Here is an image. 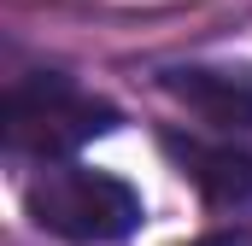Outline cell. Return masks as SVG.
Listing matches in <instances>:
<instances>
[{
    "label": "cell",
    "instance_id": "obj_1",
    "mask_svg": "<svg viewBox=\"0 0 252 246\" xmlns=\"http://www.w3.org/2000/svg\"><path fill=\"white\" fill-rule=\"evenodd\" d=\"M118 123V112L94 94H82L70 76H24L6 88V112H0V135L12 153H30V158H64L76 147H88L94 135H106Z\"/></svg>",
    "mask_w": 252,
    "mask_h": 246
},
{
    "label": "cell",
    "instance_id": "obj_3",
    "mask_svg": "<svg viewBox=\"0 0 252 246\" xmlns=\"http://www.w3.org/2000/svg\"><path fill=\"white\" fill-rule=\"evenodd\" d=\"M164 88L217 129H252V70L188 64V70H164Z\"/></svg>",
    "mask_w": 252,
    "mask_h": 246
},
{
    "label": "cell",
    "instance_id": "obj_5",
    "mask_svg": "<svg viewBox=\"0 0 252 246\" xmlns=\"http://www.w3.org/2000/svg\"><path fill=\"white\" fill-rule=\"evenodd\" d=\"M199 246H252V235H217V241H199Z\"/></svg>",
    "mask_w": 252,
    "mask_h": 246
},
{
    "label": "cell",
    "instance_id": "obj_2",
    "mask_svg": "<svg viewBox=\"0 0 252 246\" xmlns=\"http://www.w3.org/2000/svg\"><path fill=\"white\" fill-rule=\"evenodd\" d=\"M30 217L76 246H106L124 241L141 223V193L106 170H82V164H59L47 176L30 182Z\"/></svg>",
    "mask_w": 252,
    "mask_h": 246
},
{
    "label": "cell",
    "instance_id": "obj_4",
    "mask_svg": "<svg viewBox=\"0 0 252 246\" xmlns=\"http://www.w3.org/2000/svg\"><path fill=\"white\" fill-rule=\"evenodd\" d=\"M170 153L182 158L193 187L205 193V205L235 211V217L252 211V153H241V147H205V141H176V135H170Z\"/></svg>",
    "mask_w": 252,
    "mask_h": 246
}]
</instances>
